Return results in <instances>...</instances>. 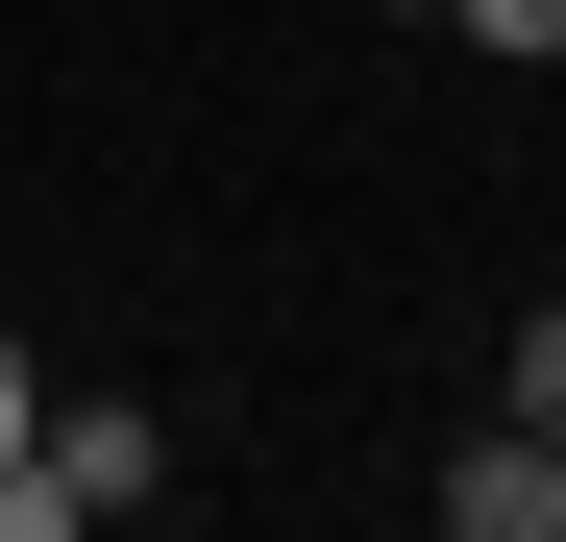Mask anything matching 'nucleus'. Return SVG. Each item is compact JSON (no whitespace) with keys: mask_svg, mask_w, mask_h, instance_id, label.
Segmentation results:
<instances>
[{"mask_svg":"<svg viewBox=\"0 0 566 542\" xmlns=\"http://www.w3.org/2000/svg\"><path fill=\"white\" fill-rule=\"evenodd\" d=\"M395 25H468V50H517V74H542V50H566V0H395Z\"/></svg>","mask_w":566,"mask_h":542,"instance_id":"nucleus-3","label":"nucleus"},{"mask_svg":"<svg viewBox=\"0 0 566 542\" xmlns=\"http://www.w3.org/2000/svg\"><path fill=\"white\" fill-rule=\"evenodd\" d=\"M25 419H50V371H25V345H0V444H25Z\"/></svg>","mask_w":566,"mask_h":542,"instance_id":"nucleus-5","label":"nucleus"},{"mask_svg":"<svg viewBox=\"0 0 566 542\" xmlns=\"http://www.w3.org/2000/svg\"><path fill=\"white\" fill-rule=\"evenodd\" d=\"M517 419H542V444H566V296H542V321H517Z\"/></svg>","mask_w":566,"mask_h":542,"instance_id":"nucleus-4","label":"nucleus"},{"mask_svg":"<svg viewBox=\"0 0 566 542\" xmlns=\"http://www.w3.org/2000/svg\"><path fill=\"white\" fill-rule=\"evenodd\" d=\"M443 542H566V444H542V419H493V444L443 469Z\"/></svg>","mask_w":566,"mask_h":542,"instance_id":"nucleus-2","label":"nucleus"},{"mask_svg":"<svg viewBox=\"0 0 566 542\" xmlns=\"http://www.w3.org/2000/svg\"><path fill=\"white\" fill-rule=\"evenodd\" d=\"M148 493H172V419L148 395H74V419L0 444V542H74V518H148Z\"/></svg>","mask_w":566,"mask_h":542,"instance_id":"nucleus-1","label":"nucleus"}]
</instances>
